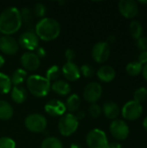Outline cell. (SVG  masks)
<instances>
[{
  "mask_svg": "<svg viewBox=\"0 0 147 148\" xmlns=\"http://www.w3.org/2000/svg\"><path fill=\"white\" fill-rule=\"evenodd\" d=\"M143 127H144V129L147 132V116L144 119V121H143Z\"/></svg>",
  "mask_w": 147,
  "mask_h": 148,
  "instance_id": "44",
  "label": "cell"
},
{
  "mask_svg": "<svg viewBox=\"0 0 147 148\" xmlns=\"http://www.w3.org/2000/svg\"><path fill=\"white\" fill-rule=\"evenodd\" d=\"M24 125L32 133H42L47 127V120L40 114H31L25 118Z\"/></svg>",
  "mask_w": 147,
  "mask_h": 148,
  "instance_id": "7",
  "label": "cell"
},
{
  "mask_svg": "<svg viewBox=\"0 0 147 148\" xmlns=\"http://www.w3.org/2000/svg\"><path fill=\"white\" fill-rule=\"evenodd\" d=\"M136 45L140 49V51H147V37L141 36L140 38L136 40Z\"/></svg>",
  "mask_w": 147,
  "mask_h": 148,
  "instance_id": "34",
  "label": "cell"
},
{
  "mask_svg": "<svg viewBox=\"0 0 147 148\" xmlns=\"http://www.w3.org/2000/svg\"><path fill=\"white\" fill-rule=\"evenodd\" d=\"M11 99L17 104L24 102L27 99V90L22 86H14L11 89Z\"/></svg>",
  "mask_w": 147,
  "mask_h": 148,
  "instance_id": "20",
  "label": "cell"
},
{
  "mask_svg": "<svg viewBox=\"0 0 147 148\" xmlns=\"http://www.w3.org/2000/svg\"><path fill=\"white\" fill-rule=\"evenodd\" d=\"M0 148H16V142L9 137L0 138Z\"/></svg>",
  "mask_w": 147,
  "mask_h": 148,
  "instance_id": "31",
  "label": "cell"
},
{
  "mask_svg": "<svg viewBox=\"0 0 147 148\" xmlns=\"http://www.w3.org/2000/svg\"><path fill=\"white\" fill-rule=\"evenodd\" d=\"M34 14L38 17H42L46 14V7L41 3H37L34 6Z\"/></svg>",
  "mask_w": 147,
  "mask_h": 148,
  "instance_id": "32",
  "label": "cell"
},
{
  "mask_svg": "<svg viewBox=\"0 0 147 148\" xmlns=\"http://www.w3.org/2000/svg\"><path fill=\"white\" fill-rule=\"evenodd\" d=\"M138 62L143 66L147 64V51H141L138 57Z\"/></svg>",
  "mask_w": 147,
  "mask_h": 148,
  "instance_id": "37",
  "label": "cell"
},
{
  "mask_svg": "<svg viewBox=\"0 0 147 148\" xmlns=\"http://www.w3.org/2000/svg\"><path fill=\"white\" fill-rule=\"evenodd\" d=\"M23 23L20 10L16 7L4 9L0 14V32L3 36L16 33Z\"/></svg>",
  "mask_w": 147,
  "mask_h": 148,
  "instance_id": "1",
  "label": "cell"
},
{
  "mask_svg": "<svg viewBox=\"0 0 147 148\" xmlns=\"http://www.w3.org/2000/svg\"><path fill=\"white\" fill-rule=\"evenodd\" d=\"M35 54L40 58V57H45L46 55H47V52H46V50L44 49V48H42V47H38V48L36 49V53H35Z\"/></svg>",
  "mask_w": 147,
  "mask_h": 148,
  "instance_id": "38",
  "label": "cell"
},
{
  "mask_svg": "<svg viewBox=\"0 0 147 148\" xmlns=\"http://www.w3.org/2000/svg\"><path fill=\"white\" fill-rule=\"evenodd\" d=\"M80 71H81V75H83L84 77H91L94 75V69L93 67H91L90 65L88 64H84L80 68Z\"/></svg>",
  "mask_w": 147,
  "mask_h": 148,
  "instance_id": "33",
  "label": "cell"
},
{
  "mask_svg": "<svg viewBox=\"0 0 147 148\" xmlns=\"http://www.w3.org/2000/svg\"><path fill=\"white\" fill-rule=\"evenodd\" d=\"M110 45L107 42H98L92 49V57L98 63L107 62L110 56Z\"/></svg>",
  "mask_w": 147,
  "mask_h": 148,
  "instance_id": "9",
  "label": "cell"
},
{
  "mask_svg": "<svg viewBox=\"0 0 147 148\" xmlns=\"http://www.w3.org/2000/svg\"><path fill=\"white\" fill-rule=\"evenodd\" d=\"M21 64L24 70L36 71L40 66V58L33 52H26L21 57Z\"/></svg>",
  "mask_w": 147,
  "mask_h": 148,
  "instance_id": "14",
  "label": "cell"
},
{
  "mask_svg": "<svg viewBox=\"0 0 147 148\" xmlns=\"http://www.w3.org/2000/svg\"><path fill=\"white\" fill-rule=\"evenodd\" d=\"M26 83L29 92L32 95L39 98L46 96L51 88V84L46 77L38 75H32L29 76Z\"/></svg>",
  "mask_w": 147,
  "mask_h": 148,
  "instance_id": "3",
  "label": "cell"
},
{
  "mask_svg": "<svg viewBox=\"0 0 147 148\" xmlns=\"http://www.w3.org/2000/svg\"><path fill=\"white\" fill-rule=\"evenodd\" d=\"M18 44L24 49L31 52L36 50L39 47V38L33 31H25L23 32L18 39Z\"/></svg>",
  "mask_w": 147,
  "mask_h": 148,
  "instance_id": "11",
  "label": "cell"
},
{
  "mask_svg": "<svg viewBox=\"0 0 147 148\" xmlns=\"http://www.w3.org/2000/svg\"><path fill=\"white\" fill-rule=\"evenodd\" d=\"M147 100V88L146 87H140L137 88L133 94V101L143 103Z\"/></svg>",
  "mask_w": 147,
  "mask_h": 148,
  "instance_id": "29",
  "label": "cell"
},
{
  "mask_svg": "<svg viewBox=\"0 0 147 148\" xmlns=\"http://www.w3.org/2000/svg\"><path fill=\"white\" fill-rule=\"evenodd\" d=\"M14 110L12 106L6 101H0V120L8 121L12 118Z\"/></svg>",
  "mask_w": 147,
  "mask_h": 148,
  "instance_id": "21",
  "label": "cell"
},
{
  "mask_svg": "<svg viewBox=\"0 0 147 148\" xmlns=\"http://www.w3.org/2000/svg\"><path fill=\"white\" fill-rule=\"evenodd\" d=\"M107 148H123L120 142H117V141H113V142H108V145H107Z\"/></svg>",
  "mask_w": 147,
  "mask_h": 148,
  "instance_id": "39",
  "label": "cell"
},
{
  "mask_svg": "<svg viewBox=\"0 0 147 148\" xmlns=\"http://www.w3.org/2000/svg\"><path fill=\"white\" fill-rule=\"evenodd\" d=\"M75 51L72 49H68L65 51V58L67 59V62H73V60L75 58Z\"/></svg>",
  "mask_w": 147,
  "mask_h": 148,
  "instance_id": "36",
  "label": "cell"
},
{
  "mask_svg": "<svg viewBox=\"0 0 147 148\" xmlns=\"http://www.w3.org/2000/svg\"><path fill=\"white\" fill-rule=\"evenodd\" d=\"M62 71L64 77L69 82H75L81 77L80 68L73 62H67L63 65Z\"/></svg>",
  "mask_w": 147,
  "mask_h": 148,
  "instance_id": "16",
  "label": "cell"
},
{
  "mask_svg": "<svg viewBox=\"0 0 147 148\" xmlns=\"http://www.w3.org/2000/svg\"><path fill=\"white\" fill-rule=\"evenodd\" d=\"M142 69H143V65L139 63L138 61L131 62L126 66V71L131 76L139 75V74L142 73Z\"/></svg>",
  "mask_w": 147,
  "mask_h": 148,
  "instance_id": "26",
  "label": "cell"
},
{
  "mask_svg": "<svg viewBox=\"0 0 147 148\" xmlns=\"http://www.w3.org/2000/svg\"><path fill=\"white\" fill-rule=\"evenodd\" d=\"M116 76L115 69L109 65H103L101 66L97 71V77L100 81L103 82H110L113 81Z\"/></svg>",
  "mask_w": 147,
  "mask_h": 148,
  "instance_id": "18",
  "label": "cell"
},
{
  "mask_svg": "<svg viewBox=\"0 0 147 148\" xmlns=\"http://www.w3.org/2000/svg\"><path fill=\"white\" fill-rule=\"evenodd\" d=\"M101 95H102V87L100 83L96 82H89L88 84L86 85L83 90L84 99L91 104L96 103L101 97Z\"/></svg>",
  "mask_w": 147,
  "mask_h": 148,
  "instance_id": "10",
  "label": "cell"
},
{
  "mask_svg": "<svg viewBox=\"0 0 147 148\" xmlns=\"http://www.w3.org/2000/svg\"><path fill=\"white\" fill-rule=\"evenodd\" d=\"M79 126V121L73 114H66L62 115L58 122V129L62 136L68 137L75 133Z\"/></svg>",
  "mask_w": 147,
  "mask_h": 148,
  "instance_id": "4",
  "label": "cell"
},
{
  "mask_svg": "<svg viewBox=\"0 0 147 148\" xmlns=\"http://www.w3.org/2000/svg\"><path fill=\"white\" fill-rule=\"evenodd\" d=\"M44 109L49 115L53 117H62V115H64L67 110L65 104L60 100H51L48 101L44 107Z\"/></svg>",
  "mask_w": 147,
  "mask_h": 148,
  "instance_id": "15",
  "label": "cell"
},
{
  "mask_svg": "<svg viewBox=\"0 0 147 148\" xmlns=\"http://www.w3.org/2000/svg\"><path fill=\"white\" fill-rule=\"evenodd\" d=\"M120 113L125 120L133 121L140 118V116L142 115L143 107L140 103L132 100L124 104L122 109L120 110Z\"/></svg>",
  "mask_w": 147,
  "mask_h": 148,
  "instance_id": "6",
  "label": "cell"
},
{
  "mask_svg": "<svg viewBox=\"0 0 147 148\" xmlns=\"http://www.w3.org/2000/svg\"><path fill=\"white\" fill-rule=\"evenodd\" d=\"M101 110L107 119H110L113 121L116 120L120 114V108L119 105L116 102L112 101H106L103 104Z\"/></svg>",
  "mask_w": 147,
  "mask_h": 148,
  "instance_id": "17",
  "label": "cell"
},
{
  "mask_svg": "<svg viewBox=\"0 0 147 148\" xmlns=\"http://www.w3.org/2000/svg\"><path fill=\"white\" fill-rule=\"evenodd\" d=\"M118 8L120 13L126 18H134L139 13V4L134 0H120Z\"/></svg>",
  "mask_w": 147,
  "mask_h": 148,
  "instance_id": "12",
  "label": "cell"
},
{
  "mask_svg": "<svg viewBox=\"0 0 147 148\" xmlns=\"http://www.w3.org/2000/svg\"><path fill=\"white\" fill-rule=\"evenodd\" d=\"M4 62H5V60H4V58H3V56L0 55V68H2V67L3 66Z\"/></svg>",
  "mask_w": 147,
  "mask_h": 148,
  "instance_id": "43",
  "label": "cell"
},
{
  "mask_svg": "<svg viewBox=\"0 0 147 148\" xmlns=\"http://www.w3.org/2000/svg\"><path fill=\"white\" fill-rule=\"evenodd\" d=\"M36 35L42 41L49 42L56 39L61 33V25L57 20L51 17L40 19L36 25Z\"/></svg>",
  "mask_w": 147,
  "mask_h": 148,
  "instance_id": "2",
  "label": "cell"
},
{
  "mask_svg": "<svg viewBox=\"0 0 147 148\" xmlns=\"http://www.w3.org/2000/svg\"><path fill=\"white\" fill-rule=\"evenodd\" d=\"M55 94L59 95H68L70 91H71V87L70 85L62 80H59V81H55L51 84V88H50Z\"/></svg>",
  "mask_w": 147,
  "mask_h": 148,
  "instance_id": "19",
  "label": "cell"
},
{
  "mask_svg": "<svg viewBox=\"0 0 147 148\" xmlns=\"http://www.w3.org/2000/svg\"><path fill=\"white\" fill-rule=\"evenodd\" d=\"M86 142L89 148H107L108 145L106 133L99 128H94L88 132Z\"/></svg>",
  "mask_w": 147,
  "mask_h": 148,
  "instance_id": "5",
  "label": "cell"
},
{
  "mask_svg": "<svg viewBox=\"0 0 147 148\" xmlns=\"http://www.w3.org/2000/svg\"><path fill=\"white\" fill-rule=\"evenodd\" d=\"M12 83L10 77L3 73H0V94L5 95L11 90Z\"/></svg>",
  "mask_w": 147,
  "mask_h": 148,
  "instance_id": "25",
  "label": "cell"
},
{
  "mask_svg": "<svg viewBox=\"0 0 147 148\" xmlns=\"http://www.w3.org/2000/svg\"><path fill=\"white\" fill-rule=\"evenodd\" d=\"M81 98L79 97V95L76 94H73L70 96H68V98L67 99V101L65 104L66 109L68 110L70 112V114L75 113L81 107Z\"/></svg>",
  "mask_w": 147,
  "mask_h": 148,
  "instance_id": "22",
  "label": "cell"
},
{
  "mask_svg": "<svg viewBox=\"0 0 147 148\" xmlns=\"http://www.w3.org/2000/svg\"><path fill=\"white\" fill-rule=\"evenodd\" d=\"M139 3H145V4H146L147 1H139Z\"/></svg>",
  "mask_w": 147,
  "mask_h": 148,
  "instance_id": "46",
  "label": "cell"
},
{
  "mask_svg": "<svg viewBox=\"0 0 147 148\" xmlns=\"http://www.w3.org/2000/svg\"><path fill=\"white\" fill-rule=\"evenodd\" d=\"M70 148H81V147L79 144H75V143H74V144H72V145H71Z\"/></svg>",
  "mask_w": 147,
  "mask_h": 148,
  "instance_id": "45",
  "label": "cell"
},
{
  "mask_svg": "<svg viewBox=\"0 0 147 148\" xmlns=\"http://www.w3.org/2000/svg\"><path fill=\"white\" fill-rule=\"evenodd\" d=\"M109 131L112 136L117 140H124L128 137L130 128L125 121L116 119L111 122Z\"/></svg>",
  "mask_w": 147,
  "mask_h": 148,
  "instance_id": "8",
  "label": "cell"
},
{
  "mask_svg": "<svg viewBox=\"0 0 147 148\" xmlns=\"http://www.w3.org/2000/svg\"><path fill=\"white\" fill-rule=\"evenodd\" d=\"M116 41V37H115V36H113V35H110L108 37H107V43L109 44V43H113L114 42Z\"/></svg>",
  "mask_w": 147,
  "mask_h": 148,
  "instance_id": "40",
  "label": "cell"
},
{
  "mask_svg": "<svg viewBox=\"0 0 147 148\" xmlns=\"http://www.w3.org/2000/svg\"><path fill=\"white\" fill-rule=\"evenodd\" d=\"M129 32L132 37L137 40L141 36H143V32H144L143 25L141 24L140 22L137 20H133L129 24Z\"/></svg>",
  "mask_w": 147,
  "mask_h": 148,
  "instance_id": "23",
  "label": "cell"
},
{
  "mask_svg": "<svg viewBox=\"0 0 147 148\" xmlns=\"http://www.w3.org/2000/svg\"><path fill=\"white\" fill-rule=\"evenodd\" d=\"M27 78V71L22 69H17L15 70L10 77L11 83L14 86H21V84Z\"/></svg>",
  "mask_w": 147,
  "mask_h": 148,
  "instance_id": "24",
  "label": "cell"
},
{
  "mask_svg": "<svg viewBox=\"0 0 147 148\" xmlns=\"http://www.w3.org/2000/svg\"><path fill=\"white\" fill-rule=\"evenodd\" d=\"M21 12V16H22V19L25 22H29L31 19V12L29 9L27 8H23Z\"/></svg>",
  "mask_w": 147,
  "mask_h": 148,
  "instance_id": "35",
  "label": "cell"
},
{
  "mask_svg": "<svg viewBox=\"0 0 147 148\" xmlns=\"http://www.w3.org/2000/svg\"><path fill=\"white\" fill-rule=\"evenodd\" d=\"M41 148H63V145L59 139L55 137H48L42 142Z\"/></svg>",
  "mask_w": 147,
  "mask_h": 148,
  "instance_id": "27",
  "label": "cell"
},
{
  "mask_svg": "<svg viewBox=\"0 0 147 148\" xmlns=\"http://www.w3.org/2000/svg\"><path fill=\"white\" fill-rule=\"evenodd\" d=\"M76 116V118L78 119V121L80 120V119H82V118H84V116H85V114L84 113H82V112H79L78 114H77V115H75Z\"/></svg>",
  "mask_w": 147,
  "mask_h": 148,
  "instance_id": "42",
  "label": "cell"
},
{
  "mask_svg": "<svg viewBox=\"0 0 147 148\" xmlns=\"http://www.w3.org/2000/svg\"><path fill=\"white\" fill-rule=\"evenodd\" d=\"M61 75V69L58 66L53 65L50 68L48 69L46 72V79L50 82H55L59 78Z\"/></svg>",
  "mask_w": 147,
  "mask_h": 148,
  "instance_id": "28",
  "label": "cell"
},
{
  "mask_svg": "<svg viewBox=\"0 0 147 148\" xmlns=\"http://www.w3.org/2000/svg\"><path fill=\"white\" fill-rule=\"evenodd\" d=\"M142 75L144 79L147 82V64L143 66V69H142Z\"/></svg>",
  "mask_w": 147,
  "mask_h": 148,
  "instance_id": "41",
  "label": "cell"
},
{
  "mask_svg": "<svg viewBox=\"0 0 147 148\" xmlns=\"http://www.w3.org/2000/svg\"><path fill=\"white\" fill-rule=\"evenodd\" d=\"M101 112H102L101 108L96 103L91 104L88 108V113H89L90 116L94 118V119L100 117V115L101 114Z\"/></svg>",
  "mask_w": 147,
  "mask_h": 148,
  "instance_id": "30",
  "label": "cell"
},
{
  "mask_svg": "<svg viewBox=\"0 0 147 148\" xmlns=\"http://www.w3.org/2000/svg\"><path fill=\"white\" fill-rule=\"evenodd\" d=\"M19 49V44L17 41L11 36H0V50L5 55H15Z\"/></svg>",
  "mask_w": 147,
  "mask_h": 148,
  "instance_id": "13",
  "label": "cell"
}]
</instances>
